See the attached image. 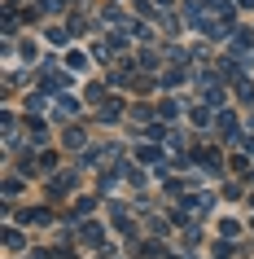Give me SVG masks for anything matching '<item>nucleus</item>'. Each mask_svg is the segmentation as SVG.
<instances>
[{"label":"nucleus","mask_w":254,"mask_h":259,"mask_svg":"<svg viewBox=\"0 0 254 259\" xmlns=\"http://www.w3.org/2000/svg\"><path fill=\"white\" fill-rule=\"evenodd\" d=\"M62 145H66V150H83V145H88V137H83V127H75V123H70L66 132H62Z\"/></svg>","instance_id":"nucleus-1"},{"label":"nucleus","mask_w":254,"mask_h":259,"mask_svg":"<svg viewBox=\"0 0 254 259\" xmlns=\"http://www.w3.org/2000/svg\"><path fill=\"white\" fill-rule=\"evenodd\" d=\"M53 114H57V119H75V114H79V101H75V97H57Z\"/></svg>","instance_id":"nucleus-2"},{"label":"nucleus","mask_w":254,"mask_h":259,"mask_svg":"<svg viewBox=\"0 0 254 259\" xmlns=\"http://www.w3.org/2000/svg\"><path fill=\"white\" fill-rule=\"evenodd\" d=\"M119 114H123V101H119V97H110V101H106V110H101V119H110V123H114Z\"/></svg>","instance_id":"nucleus-3"},{"label":"nucleus","mask_w":254,"mask_h":259,"mask_svg":"<svg viewBox=\"0 0 254 259\" xmlns=\"http://www.w3.org/2000/svg\"><path fill=\"white\" fill-rule=\"evenodd\" d=\"M5 246H9V250H22V233H18V229H5Z\"/></svg>","instance_id":"nucleus-4"},{"label":"nucleus","mask_w":254,"mask_h":259,"mask_svg":"<svg viewBox=\"0 0 254 259\" xmlns=\"http://www.w3.org/2000/svg\"><path fill=\"white\" fill-rule=\"evenodd\" d=\"M22 220H27V224H48V211H44V206H35V211H27Z\"/></svg>","instance_id":"nucleus-5"},{"label":"nucleus","mask_w":254,"mask_h":259,"mask_svg":"<svg viewBox=\"0 0 254 259\" xmlns=\"http://www.w3.org/2000/svg\"><path fill=\"white\" fill-rule=\"evenodd\" d=\"M44 88H48V93L62 88V70H44Z\"/></svg>","instance_id":"nucleus-6"},{"label":"nucleus","mask_w":254,"mask_h":259,"mask_svg":"<svg viewBox=\"0 0 254 259\" xmlns=\"http://www.w3.org/2000/svg\"><path fill=\"white\" fill-rule=\"evenodd\" d=\"M175 83H184V70H167L162 75V88H175Z\"/></svg>","instance_id":"nucleus-7"},{"label":"nucleus","mask_w":254,"mask_h":259,"mask_svg":"<svg viewBox=\"0 0 254 259\" xmlns=\"http://www.w3.org/2000/svg\"><path fill=\"white\" fill-rule=\"evenodd\" d=\"M66 66L70 70H83V66H88V57H83V53H66Z\"/></svg>","instance_id":"nucleus-8"},{"label":"nucleus","mask_w":254,"mask_h":259,"mask_svg":"<svg viewBox=\"0 0 254 259\" xmlns=\"http://www.w3.org/2000/svg\"><path fill=\"white\" fill-rule=\"evenodd\" d=\"M127 180H132L136 189H140V185H145V171H140V167H127Z\"/></svg>","instance_id":"nucleus-9"},{"label":"nucleus","mask_w":254,"mask_h":259,"mask_svg":"<svg viewBox=\"0 0 254 259\" xmlns=\"http://www.w3.org/2000/svg\"><path fill=\"white\" fill-rule=\"evenodd\" d=\"M158 110H162V119H175V114H180V106H175V101H162Z\"/></svg>","instance_id":"nucleus-10"},{"label":"nucleus","mask_w":254,"mask_h":259,"mask_svg":"<svg viewBox=\"0 0 254 259\" xmlns=\"http://www.w3.org/2000/svg\"><path fill=\"white\" fill-rule=\"evenodd\" d=\"M83 242L96 246V242H101V229H96V224H88V229H83Z\"/></svg>","instance_id":"nucleus-11"},{"label":"nucleus","mask_w":254,"mask_h":259,"mask_svg":"<svg viewBox=\"0 0 254 259\" xmlns=\"http://www.w3.org/2000/svg\"><path fill=\"white\" fill-rule=\"evenodd\" d=\"M27 110H31V114H40V110H44V97H40V93L27 97Z\"/></svg>","instance_id":"nucleus-12"},{"label":"nucleus","mask_w":254,"mask_h":259,"mask_svg":"<svg viewBox=\"0 0 254 259\" xmlns=\"http://www.w3.org/2000/svg\"><path fill=\"white\" fill-rule=\"evenodd\" d=\"M44 9L48 14H62V0H44Z\"/></svg>","instance_id":"nucleus-13"},{"label":"nucleus","mask_w":254,"mask_h":259,"mask_svg":"<svg viewBox=\"0 0 254 259\" xmlns=\"http://www.w3.org/2000/svg\"><path fill=\"white\" fill-rule=\"evenodd\" d=\"M250 202H254V198H250Z\"/></svg>","instance_id":"nucleus-14"}]
</instances>
